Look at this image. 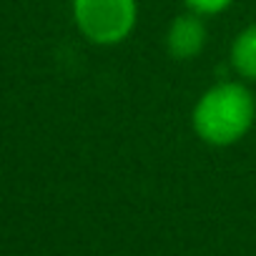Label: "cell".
Instances as JSON below:
<instances>
[{
    "instance_id": "7a4b0ae2",
    "label": "cell",
    "mask_w": 256,
    "mask_h": 256,
    "mask_svg": "<svg viewBox=\"0 0 256 256\" xmlns=\"http://www.w3.org/2000/svg\"><path fill=\"white\" fill-rule=\"evenodd\" d=\"M78 33L100 48L120 46L138 26V0H70Z\"/></svg>"
},
{
    "instance_id": "6da1fadb",
    "label": "cell",
    "mask_w": 256,
    "mask_h": 256,
    "mask_svg": "<svg viewBox=\"0 0 256 256\" xmlns=\"http://www.w3.org/2000/svg\"><path fill=\"white\" fill-rule=\"evenodd\" d=\"M256 98L246 80H218L191 108V128L201 144L214 148L236 146L254 128Z\"/></svg>"
},
{
    "instance_id": "3957f363",
    "label": "cell",
    "mask_w": 256,
    "mask_h": 256,
    "mask_svg": "<svg viewBox=\"0 0 256 256\" xmlns=\"http://www.w3.org/2000/svg\"><path fill=\"white\" fill-rule=\"evenodd\" d=\"M208 43V28L204 23V16L186 10L178 13L166 30V53L174 60H194L204 53Z\"/></svg>"
},
{
    "instance_id": "5b68a950",
    "label": "cell",
    "mask_w": 256,
    "mask_h": 256,
    "mask_svg": "<svg viewBox=\"0 0 256 256\" xmlns=\"http://www.w3.org/2000/svg\"><path fill=\"white\" fill-rule=\"evenodd\" d=\"M184 6H186V10H194V13L208 18V16H218V13L228 10L234 6V0H184Z\"/></svg>"
},
{
    "instance_id": "277c9868",
    "label": "cell",
    "mask_w": 256,
    "mask_h": 256,
    "mask_svg": "<svg viewBox=\"0 0 256 256\" xmlns=\"http://www.w3.org/2000/svg\"><path fill=\"white\" fill-rule=\"evenodd\" d=\"M228 66L241 80L256 83V23L238 30L236 38L231 40Z\"/></svg>"
}]
</instances>
